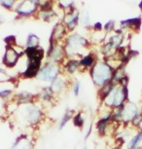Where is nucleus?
<instances>
[{
  "label": "nucleus",
  "mask_w": 142,
  "mask_h": 149,
  "mask_svg": "<svg viewBox=\"0 0 142 149\" xmlns=\"http://www.w3.org/2000/svg\"><path fill=\"white\" fill-rule=\"evenodd\" d=\"M17 115L21 123L27 126H37L44 119V111L38 102L26 105H19L17 109Z\"/></svg>",
  "instance_id": "nucleus-1"
},
{
  "label": "nucleus",
  "mask_w": 142,
  "mask_h": 149,
  "mask_svg": "<svg viewBox=\"0 0 142 149\" xmlns=\"http://www.w3.org/2000/svg\"><path fill=\"white\" fill-rule=\"evenodd\" d=\"M114 68L107 61H96L90 70L91 81L96 88L111 82Z\"/></svg>",
  "instance_id": "nucleus-2"
},
{
  "label": "nucleus",
  "mask_w": 142,
  "mask_h": 149,
  "mask_svg": "<svg viewBox=\"0 0 142 149\" xmlns=\"http://www.w3.org/2000/svg\"><path fill=\"white\" fill-rule=\"evenodd\" d=\"M129 102V88L127 86H122L120 84L114 85L110 94L101 102V104L106 106L107 108L113 109L118 108Z\"/></svg>",
  "instance_id": "nucleus-3"
},
{
  "label": "nucleus",
  "mask_w": 142,
  "mask_h": 149,
  "mask_svg": "<svg viewBox=\"0 0 142 149\" xmlns=\"http://www.w3.org/2000/svg\"><path fill=\"white\" fill-rule=\"evenodd\" d=\"M60 74V68L57 63H47L45 65L41 66L37 74V79L42 82L51 83L55 78H57Z\"/></svg>",
  "instance_id": "nucleus-4"
},
{
  "label": "nucleus",
  "mask_w": 142,
  "mask_h": 149,
  "mask_svg": "<svg viewBox=\"0 0 142 149\" xmlns=\"http://www.w3.org/2000/svg\"><path fill=\"white\" fill-rule=\"evenodd\" d=\"M88 45L87 39L79 34H73L69 36L66 40L65 53L67 55H74L80 52L81 49L85 48Z\"/></svg>",
  "instance_id": "nucleus-5"
},
{
  "label": "nucleus",
  "mask_w": 142,
  "mask_h": 149,
  "mask_svg": "<svg viewBox=\"0 0 142 149\" xmlns=\"http://www.w3.org/2000/svg\"><path fill=\"white\" fill-rule=\"evenodd\" d=\"M65 55V50L57 44V42L51 41V45H50V49L48 51V58L50 63H58L62 61L63 58Z\"/></svg>",
  "instance_id": "nucleus-6"
},
{
  "label": "nucleus",
  "mask_w": 142,
  "mask_h": 149,
  "mask_svg": "<svg viewBox=\"0 0 142 149\" xmlns=\"http://www.w3.org/2000/svg\"><path fill=\"white\" fill-rule=\"evenodd\" d=\"M12 100L15 102H17V104L19 106L26 105L37 102V95L27 91H19L18 93H15Z\"/></svg>",
  "instance_id": "nucleus-7"
},
{
  "label": "nucleus",
  "mask_w": 142,
  "mask_h": 149,
  "mask_svg": "<svg viewBox=\"0 0 142 149\" xmlns=\"http://www.w3.org/2000/svg\"><path fill=\"white\" fill-rule=\"evenodd\" d=\"M139 107L135 104L134 102H127L124 104V117H123V125L127 126L130 124L132 119L134 118L138 113H140Z\"/></svg>",
  "instance_id": "nucleus-8"
},
{
  "label": "nucleus",
  "mask_w": 142,
  "mask_h": 149,
  "mask_svg": "<svg viewBox=\"0 0 142 149\" xmlns=\"http://www.w3.org/2000/svg\"><path fill=\"white\" fill-rule=\"evenodd\" d=\"M41 63L42 61L39 60H27L26 67L23 72L21 76L24 79H32L37 77L39 70L41 68Z\"/></svg>",
  "instance_id": "nucleus-9"
},
{
  "label": "nucleus",
  "mask_w": 142,
  "mask_h": 149,
  "mask_svg": "<svg viewBox=\"0 0 142 149\" xmlns=\"http://www.w3.org/2000/svg\"><path fill=\"white\" fill-rule=\"evenodd\" d=\"M19 57H21V54L16 51L15 48L7 46L3 57V63L8 68H13L18 63Z\"/></svg>",
  "instance_id": "nucleus-10"
},
{
  "label": "nucleus",
  "mask_w": 142,
  "mask_h": 149,
  "mask_svg": "<svg viewBox=\"0 0 142 149\" xmlns=\"http://www.w3.org/2000/svg\"><path fill=\"white\" fill-rule=\"evenodd\" d=\"M68 81L66 80V78L63 75L60 74L50 83V88L52 89V91L55 95V97L64 92L68 88Z\"/></svg>",
  "instance_id": "nucleus-11"
},
{
  "label": "nucleus",
  "mask_w": 142,
  "mask_h": 149,
  "mask_svg": "<svg viewBox=\"0 0 142 149\" xmlns=\"http://www.w3.org/2000/svg\"><path fill=\"white\" fill-rule=\"evenodd\" d=\"M10 149H34V142L27 134H23L15 139Z\"/></svg>",
  "instance_id": "nucleus-12"
},
{
  "label": "nucleus",
  "mask_w": 142,
  "mask_h": 149,
  "mask_svg": "<svg viewBox=\"0 0 142 149\" xmlns=\"http://www.w3.org/2000/svg\"><path fill=\"white\" fill-rule=\"evenodd\" d=\"M36 95H37V102L42 103V104L51 103L55 97V95L53 93L52 89L50 88V86L43 87Z\"/></svg>",
  "instance_id": "nucleus-13"
},
{
  "label": "nucleus",
  "mask_w": 142,
  "mask_h": 149,
  "mask_svg": "<svg viewBox=\"0 0 142 149\" xmlns=\"http://www.w3.org/2000/svg\"><path fill=\"white\" fill-rule=\"evenodd\" d=\"M142 144V131H138L135 134L130 137L126 144V149H132Z\"/></svg>",
  "instance_id": "nucleus-14"
},
{
  "label": "nucleus",
  "mask_w": 142,
  "mask_h": 149,
  "mask_svg": "<svg viewBox=\"0 0 142 149\" xmlns=\"http://www.w3.org/2000/svg\"><path fill=\"white\" fill-rule=\"evenodd\" d=\"M75 113H76V111L73 110V109H70V108L66 109V111L64 112V114L62 115V119H60V123H58V130L62 131V129L69 123V121H71L73 119Z\"/></svg>",
  "instance_id": "nucleus-15"
},
{
  "label": "nucleus",
  "mask_w": 142,
  "mask_h": 149,
  "mask_svg": "<svg viewBox=\"0 0 142 149\" xmlns=\"http://www.w3.org/2000/svg\"><path fill=\"white\" fill-rule=\"evenodd\" d=\"M96 63V57H94L93 54L86 55L85 57H83L79 61L80 67H82L83 69H91Z\"/></svg>",
  "instance_id": "nucleus-16"
},
{
  "label": "nucleus",
  "mask_w": 142,
  "mask_h": 149,
  "mask_svg": "<svg viewBox=\"0 0 142 149\" xmlns=\"http://www.w3.org/2000/svg\"><path fill=\"white\" fill-rule=\"evenodd\" d=\"M115 84H113L112 82H109L107 84H105L104 86L98 88V92H97V97H98V100H100V102H102L103 100L106 98V97L110 94L111 90L113 89V87Z\"/></svg>",
  "instance_id": "nucleus-17"
},
{
  "label": "nucleus",
  "mask_w": 142,
  "mask_h": 149,
  "mask_svg": "<svg viewBox=\"0 0 142 149\" xmlns=\"http://www.w3.org/2000/svg\"><path fill=\"white\" fill-rule=\"evenodd\" d=\"M34 9H35V3L33 2V0H26L21 5V7H19V13H21V15H28V14L33 12Z\"/></svg>",
  "instance_id": "nucleus-18"
},
{
  "label": "nucleus",
  "mask_w": 142,
  "mask_h": 149,
  "mask_svg": "<svg viewBox=\"0 0 142 149\" xmlns=\"http://www.w3.org/2000/svg\"><path fill=\"white\" fill-rule=\"evenodd\" d=\"M72 122H73V125L75 126L76 128L80 129V130H82L83 128H84L85 126V122H86V119H85V115L83 112H76L73 117V119H72Z\"/></svg>",
  "instance_id": "nucleus-19"
},
{
  "label": "nucleus",
  "mask_w": 142,
  "mask_h": 149,
  "mask_svg": "<svg viewBox=\"0 0 142 149\" xmlns=\"http://www.w3.org/2000/svg\"><path fill=\"white\" fill-rule=\"evenodd\" d=\"M65 71L68 74H74L78 69L80 68L79 61L78 60H69L65 64Z\"/></svg>",
  "instance_id": "nucleus-20"
},
{
  "label": "nucleus",
  "mask_w": 142,
  "mask_h": 149,
  "mask_svg": "<svg viewBox=\"0 0 142 149\" xmlns=\"http://www.w3.org/2000/svg\"><path fill=\"white\" fill-rule=\"evenodd\" d=\"M64 33H65L64 26H62V24H57V26H55V29H54V32H53V36H52L51 41H55V42H57V40H60V38L63 37Z\"/></svg>",
  "instance_id": "nucleus-21"
},
{
  "label": "nucleus",
  "mask_w": 142,
  "mask_h": 149,
  "mask_svg": "<svg viewBox=\"0 0 142 149\" xmlns=\"http://www.w3.org/2000/svg\"><path fill=\"white\" fill-rule=\"evenodd\" d=\"M15 95V92L13 91V89H1L0 90V98L2 100H11Z\"/></svg>",
  "instance_id": "nucleus-22"
},
{
  "label": "nucleus",
  "mask_w": 142,
  "mask_h": 149,
  "mask_svg": "<svg viewBox=\"0 0 142 149\" xmlns=\"http://www.w3.org/2000/svg\"><path fill=\"white\" fill-rule=\"evenodd\" d=\"M39 47V38L35 34H30L26 40V48Z\"/></svg>",
  "instance_id": "nucleus-23"
},
{
  "label": "nucleus",
  "mask_w": 142,
  "mask_h": 149,
  "mask_svg": "<svg viewBox=\"0 0 142 149\" xmlns=\"http://www.w3.org/2000/svg\"><path fill=\"white\" fill-rule=\"evenodd\" d=\"M80 91H81V83L78 80L74 81L73 84H72V92H73V95L75 97H78L80 95Z\"/></svg>",
  "instance_id": "nucleus-24"
},
{
  "label": "nucleus",
  "mask_w": 142,
  "mask_h": 149,
  "mask_svg": "<svg viewBox=\"0 0 142 149\" xmlns=\"http://www.w3.org/2000/svg\"><path fill=\"white\" fill-rule=\"evenodd\" d=\"M5 42L7 43V46H11V47H12L13 45L16 43L15 36H8L7 38H5Z\"/></svg>",
  "instance_id": "nucleus-25"
},
{
  "label": "nucleus",
  "mask_w": 142,
  "mask_h": 149,
  "mask_svg": "<svg viewBox=\"0 0 142 149\" xmlns=\"http://www.w3.org/2000/svg\"><path fill=\"white\" fill-rule=\"evenodd\" d=\"M0 2H1V4L3 5L4 7H8L10 8L11 6H12L14 0H0Z\"/></svg>",
  "instance_id": "nucleus-26"
},
{
  "label": "nucleus",
  "mask_w": 142,
  "mask_h": 149,
  "mask_svg": "<svg viewBox=\"0 0 142 149\" xmlns=\"http://www.w3.org/2000/svg\"><path fill=\"white\" fill-rule=\"evenodd\" d=\"M113 26H114V22L110 21L108 24H106V26H105V29H106V31H111V30L113 29Z\"/></svg>",
  "instance_id": "nucleus-27"
},
{
  "label": "nucleus",
  "mask_w": 142,
  "mask_h": 149,
  "mask_svg": "<svg viewBox=\"0 0 142 149\" xmlns=\"http://www.w3.org/2000/svg\"><path fill=\"white\" fill-rule=\"evenodd\" d=\"M91 132H93V124H91L90 127H89V129H88L87 134H86V136H85V140L89 139V136L91 134Z\"/></svg>",
  "instance_id": "nucleus-28"
},
{
  "label": "nucleus",
  "mask_w": 142,
  "mask_h": 149,
  "mask_svg": "<svg viewBox=\"0 0 142 149\" xmlns=\"http://www.w3.org/2000/svg\"><path fill=\"white\" fill-rule=\"evenodd\" d=\"M102 29V26L100 22H96V24H94V30H96V31H100Z\"/></svg>",
  "instance_id": "nucleus-29"
},
{
  "label": "nucleus",
  "mask_w": 142,
  "mask_h": 149,
  "mask_svg": "<svg viewBox=\"0 0 142 149\" xmlns=\"http://www.w3.org/2000/svg\"><path fill=\"white\" fill-rule=\"evenodd\" d=\"M111 149H123V147H121V146H115V147H113Z\"/></svg>",
  "instance_id": "nucleus-30"
},
{
  "label": "nucleus",
  "mask_w": 142,
  "mask_h": 149,
  "mask_svg": "<svg viewBox=\"0 0 142 149\" xmlns=\"http://www.w3.org/2000/svg\"><path fill=\"white\" fill-rule=\"evenodd\" d=\"M138 129H139V131H142V123L140 124V126L138 127Z\"/></svg>",
  "instance_id": "nucleus-31"
},
{
  "label": "nucleus",
  "mask_w": 142,
  "mask_h": 149,
  "mask_svg": "<svg viewBox=\"0 0 142 149\" xmlns=\"http://www.w3.org/2000/svg\"><path fill=\"white\" fill-rule=\"evenodd\" d=\"M139 8H140V10L142 11V1L140 2V4H139Z\"/></svg>",
  "instance_id": "nucleus-32"
},
{
  "label": "nucleus",
  "mask_w": 142,
  "mask_h": 149,
  "mask_svg": "<svg viewBox=\"0 0 142 149\" xmlns=\"http://www.w3.org/2000/svg\"><path fill=\"white\" fill-rule=\"evenodd\" d=\"M82 149H89V147H88L87 145H84V146H83V148H82Z\"/></svg>",
  "instance_id": "nucleus-33"
},
{
  "label": "nucleus",
  "mask_w": 142,
  "mask_h": 149,
  "mask_svg": "<svg viewBox=\"0 0 142 149\" xmlns=\"http://www.w3.org/2000/svg\"><path fill=\"white\" fill-rule=\"evenodd\" d=\"M132 149H142V146H138V147H135V148H132Z\"/></svg>",
  "instance_id": "nucleus-34"
}]
</instances>
